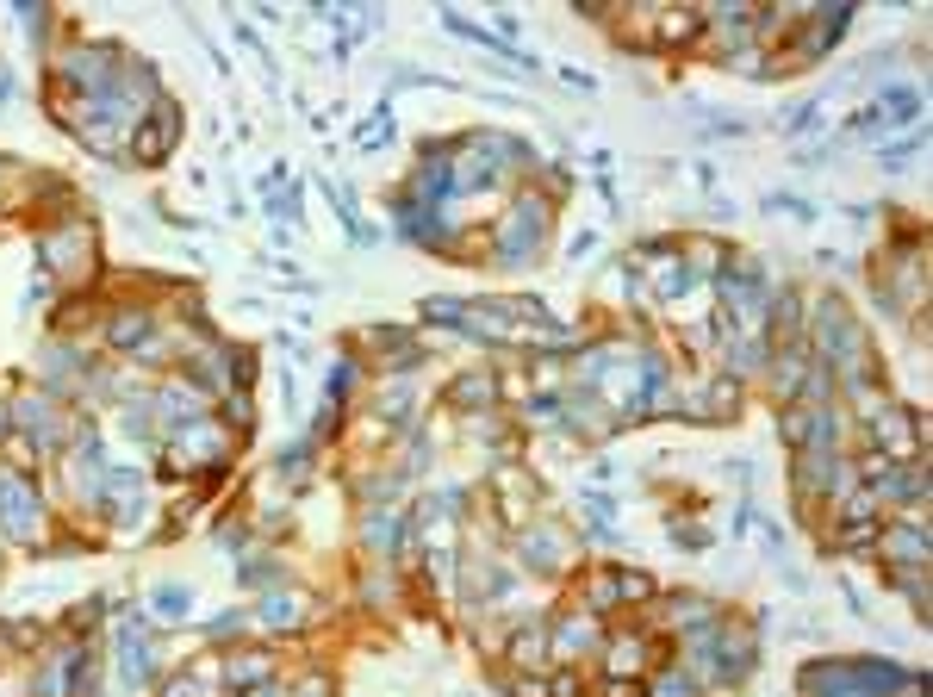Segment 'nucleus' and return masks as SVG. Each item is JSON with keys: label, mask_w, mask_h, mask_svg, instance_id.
Wrapping results in <instances>:
<instances>
[{"label": "nucleus", "mask_w": 933, "mask_h": 697, "mask_svg": "<svg viewBox=\"0 0 933 697\" xmlns=\"http://www.w3.org/2000/svg\"><path fill=\"white\" fill-rule=\"evenodd\" d=\"M877 542H884V555L902 560V567H921L928 560V536H921V523H890V529H877Z\"/></svg>", "instance_id": "obj_1"}, {"label": "nucleus", "mask_w": 933, "mask_h": 697, "mask_svg": "<svg viewBox=\"0 0 933 697\" xmlns=\"http://www.w3.org/2000/svg\"><path fill=\"white\" fill-rule=\"evenodd\" d=\"M174 131H181V119H174V106H156V131H150V125H143V131H138V156H150V162H156V156H162V150H169V143H174Z\"/></svg>", "instance_id": "obj_2"}, {"label": "nucleus", "mask_w": 933, "mask_h": 697, "mask_svg": "<svg viewBox=\"0 0 933 697\" xmlns=\"http://www.w3.org/2000/svg\"><path fill=\"white\" fill-rule=\"evenodd\" d=\"M610 672H617V679H635V672H641V641H635V635H622L617 648H610Z\"/></svg>", "instance_id": "obj_3"}, {"label": "nucleus", "mask_w": 933, "mask_h": 697, "mask_svg": "<svg viewBox=\"0 0 933 697\" xmlns=\"http://www.w3.org/2000/svg\"><path fill=\"white\" fill-rule=\"evenodd\" d=\"M143 330H150V312H125V317H112V343H119V348H131V343L143 337Z\"/></svg>", "instance_id": "obj_4"}, {"label": "nucleus", "mask_w": 933, "mask_h": 697, "mask_svg": "<svg viewBox=\"0 0 933 697\" xmlns=\"http://www.w3.org/2000/svg\"><path fill=\"white\" fill-rule=\"evenodd\" d=\"M523 548H529V555H523V560H529L535 573H542V567H560V542H554V536H529Z\"/></svg>", "instance_id": "obj_5"}, {"label": "nucleus", "mask_w": 933, "mask_h": 697, "mask_svg": "<svg viewBox=\"0 0 933 697\" xmlns=\"http://www.w3.org/2000/svg\"><path fill=\"white\" fill-rule=\"evenodd\" d=\"M617 592L628 598V604H641V598H654V579H648V573H628V567H622V573H617Z\"/></svg>", "instance_id": "obj_6"}, {"label": "nucleus", "mask_w": 933, "mask_h": 697, "mask_svg": "<svg viewBox=\"0 0 933 697\" xmlns=\"http://www.w3.org/2000/svg\"><path fill=\"white\" fill-rule=\"evenodd\" d=\"M542 648H548V635H542V629H523L517 641H511V654H517L523 666H529V661H542Z\"/></svg>", "instance_id": "obj_7"}, {"label": "nucleus", "mask_w": 933, "mask_h": 697, "mask_svg": "<svg viewBox=\"0 0 933 697\" xmlns=\"http://www.w3.org/2000/svg\"><path fill=\"white\" fill-rule=\"evenodd\" d=\"M697 32V13H666V19H659V37H666V44H679V37H691Z\"/></svg>", "instance_id": "obj_8"}, {"label": "nucleus", "mask_w": 933, "mask_h": 697, "mask_svg": "<svg viewBox=\"0 0 933 697\" xmlns=\"http://www.w3.org/2000/svg\"><path fill=\"white\" fill-rule=\"evenodd\" d=\"M485 392H492V380H485V374H467V380H454V399H461V405H480Z\"/></svg>", "instance_id": "obj_9"}, {"label": "nucleus", "mask_w": 933, "mask_h": 697, "mask_svg": "<svg viewBox=\"0 0 933 697\" xmlns=\"http://www.w3.org/2000/svg\"><path fill=\"white\" fill-rule=\"evenodd\" d=\"M548 697H579V679H573V672H554V679H548Z\"/></svg>", "instance_id": "obj_10"}, {"label": "nucleus", "mask_w": 933, "mask_h": 697, "mask_svg": "<svg viewBox=\"0 0 933 697\" xmlns=\"http://www.w3.org/2000/svg\"><path fill=\"white\" fill-rule=\"evenodd\" d=\"M511 692L517 697H548V679H511Z\"/></svg>", "instance_id": "obj_11"}, {"label": "nucleus", "mask_w": 933, "mask_h": 697, "mask_svg": "<svg viewBox=\"0 0 933 697\" xmlns=\"http://www.w3.org/2000/svg\"><path fill=\"white\" fill-rule=\"evenodd\" d=\"M268 617H275V623H293L299 610H293V598H268Z\"/></svg>", "instance_id": "obj_12"}, {"label": "nucleus", "mask_w": 933, "mask_h": 697, "mask_svg": "<svg viewBox=\"0 0 933 697\" xmlns=\"http://www.w3.org/2000/svg\"><path fill=\"white\" fill-rule=\"evenodd\" d=\"M293 697H330V679H317V672H311V679H306V685H299Z\"/></svg>", "instance_id": "obj_13"}, {"label": "nucleus", "mask_w": 933, "mask_h": 697, "mask_svg": "<svg viewBox=\"0 0 933 697\" xmlns=\"http://www.w3.org/2000/svg\"><path fill=\"white\" fill-rule=\"evenodd\" d=\"M604 697H641V685H635V679H617V685H610Z\"/></svg>", "instance_id": "obj_14"}, {"label": "nucleus", "mask_w": 933, "mask_h": 697, "mask_svg": "<svg viewBox=\"0 0 933 697\" xmlns=\"http://www.w3.org/2000/svg\"><path fill=\"white\" fill-rule=\"evenodd\" d=\"M0 436H6V405H0Z\"/></svg>", "instance_id": "obj_15"}, {"label": "nucleus", "mask_w": 933, "mask_h": 697, "mask_svg": "<svg viewBox=\"0 0 933 697\" xmlns=\"http://www.w3.org/2000/svg\"><path fill=\"white\" fill-rule=\"evenodd\" d=\"M255 697H275V692H255Z\"/></svg>", "instance_id": "obj_16"}]
</instances>
